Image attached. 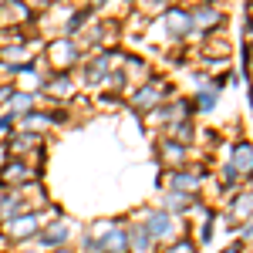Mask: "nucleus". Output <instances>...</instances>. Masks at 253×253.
Wrapping results in <instances>:
<instances>
[{
    "mask_svg": "<svg viewBox=\"0 0 253 253\" xmlns=\"http://www.w3.org/2000/svg\"><path fill=\"white\" fill-rule=\"evenodd\" d=\"M44 149V135L41 132H27V128H17L14 135L3 142V152H7V159H34V152H41Z\"/></svg>",
    "mask_w": 253,
    "mask_h": 253,
    "instance_id": "9b49d317",
    "label": "nucleus"
},
{
    "mask_svg": "<svg viewBox=\"0 0 253 253\" xmlns=\"http://www.w3.org/2000/svg\"><path fill=\"white\" fill-rule=\"evenodd\" d=\"M118 71L125 75V81H128L132 88L152 78V68H149V61L142 58V54H132V51H125V54H122V64H118Z\"/></svg>",
    "mask_w": 253,
    "mask_h": 253,
    "instance_id": "dca6fc26",
    "label": "nucleus"
},
{
    "mask_svg": "<svg viewBox=\"0 0 253 253\" xmlns=\"http://www.w3.org/2000/svg\"><path fill=\"white\" fill-rule=\"evenodd\" d=\"M20 253H41V250H38V247H24Z\"/></svg>",
    "mask_w": 253,
    "mask_h": 253,
    "instance_id": "f704fd0d",
    "label": "nucleus"
},
{
    "mask_svg": "<svg viewBox=\"0 0 253 253\" xmlns=\"http://www.w3.org/2000/svg\"><path fill=\"white\" fill-rule=\"evenodd\" d=\"M203 61H230L233 58V41L226 38L223 31H216V34H203Z\"/></svg>",
    "mask_w": 253,
    "mask_h": 253,
    "instance_id": "2eb2a0df",
    "label": "nucleus"
},
{
    "mask_svg": "<svg viewBox=\"0 0 253 253\" xmlns=\"http://www.w3.org/2000/svg\"><path fill=\"white\" fill-rule=\"evenodd\" d=\"M243 250H247V247H240V243H230V247H223L219 253H243Z\"/></svg>",
    "mask_w": 253,
    "mask_h": 253,
    "instance_id": "72a5a7b5",
    "label": "nucleus"
},
{
    "mask_svg": "<svg viewBox=\"0 0 253 253\" xmlns=\"http://www.w3.org/2000/svg\"><path fill=\"white\" fill-rule=\"evenodd\" d=\"M84 233L98 243V253H128V236H125V223H118L112 216L91 219L84 226Z\"/></svg>",
    "mask_w": 253,
    "mask_h": 253,
    "instance_id": "7ed1b4c3",
    "label": "nucleus"
},
{
    "mask_svg": "<svg viewBox=\"0 0 253 253\" xmlns=\"http://www.w3.org/2000/svg\"><path fill=\"white\" fill-rule=\"evenodd\" d=\"M51 253H75L71 247H61V250H51Z\"/></svg>",
    "mask_w": 253,
    "mask_h": 253,
    "instance_id": "c9c22d12",
    "label": "nucleus"
},
{
    "mask_svg": "<svg viewBox=\"0 0 253 253\" xmlns=\"http://www.w3.org/2000/svg\"><path fill=\"white\" fill-rule=\"evenodd\" d=\"M14 132H17V118L10 112H0V142H7Z\"/></svg>",
    "mask_w": 253,
    "mask_h": 253,
    "instance_id": "b1692460",
    "label": "nucleus"
},
{
    "mask_svg": "<svg viewBox=\"0 0 253 253\" xmlns=\"http://www.w3.org/2000/svg\"><path fill=\"white\" fill-rule=\"evenodd\" d=\"M196 236H199V247H206V243H213V223H206V219H203V226L196 230Z\"/></svg>",
    "mask_w": 253,
    "mask_h": 253,
    "instance_id": "bb28decb",
    "label": "nucleus"
},
{
    "mask_svg": "<svg viewBox=\"0 0 253 253\" xmlns=\"http://www.w3.org/2000/svg\"><path fill=\"white\" fill-rule=\"evenodd\" d=\"M98 101H101V108H118L122 105V95H101Z\"/></svg>",
    "mask_w": 253,
    "mask_h": 253,
    "instance_id": "2f4dec72",
    "label": "nucleus"
},
{
    "mask_svg": "<svg viewBox=\"0 0 253 253\" xmlns=\"http://www.w3.org/2000/svg\"><path fill=\"white\" fill-rule=\"evenodd\" d=\"M226 216H230L233 223H250L253 219V193L247 189V186L230 196V210H226Z\"/></svg>",
    "mask_w": 253,
    "mask_h": 253,
    "instance_id": "6ab92c4d",
    "label": "nucleus"
},
{
    "mask_svg": "<svg viewBox=\"0 0 253 253\" xmlns=\"http://www.w3.org/2000/svg\"><path fill=\"white\" fill-rule=\"evenodd\" d=\"M240 38H243V44H247V47H253V20H250V17L243 20V31H240Z\"/></svg>",
    "mask_w": 253,
    "mask_h": 253,
    "instance_id": "c756f323",
    "label": "nucleus"
},
{
    "mask_svg": "<svg viewBox=\"0 0 253 253\" xmlns=\"http://www.w3.org/2000/svg\"><path fill=\"white\" fill-rule=\"evenodd\" d=\"M206 182V169L203 166H186V169H166L159 175V186L169 189V193H189V196H199Z\"/></svg>",
    "mask_w": 253,
    "mask_h": 253,
    "instance_id": "423d86ee",
    "label": "nucleus"
},
{
    "mask_svg": "<svg viewBox=\"0 0 253 253\" xmlns=\"http://www.w3.org/2000/svg\"><path fill=\"white\" fill-rule=\"evenodd\" d=\"M189 81H193V88H206V84H210V75L196 68V71H189Z\"/></svg>",
    "mask_w": 253,
    "mask_h": 253,
    "instance_id": "cd10ccee",
    "label": "nucleus"
},
{
    "mask_svg": "<svg viewBox=\"0 0 253 253\" xmlns=\"http://www.w3.org/2000/svg\"><path fill=\"white\" fill-rule=\"evenodd\" d=\"M14 91H17L14 84H0V112L7 108V101H10V95H14Z\"/></svg>",
    "mask_w": 253,
    "mask_h": 253,
    "instance_id": "7c9ffc66",
    "label": "nucleus"
},
{
    "mask_svg": "<svg viewBox=\"0 0 253 253\" xmlns=\"http://www.w3.org/2000/svg\"><path fill=\"white\" fill-rule=\"evenodd\" d=\"M236 233H240V240H236L240 247H247V243H253V219H250V223H240V230H236Z\"/></svg>",
    "mask_w": 253,
    "mask_h": 253,
    "instance_id": "a878e982",
    "label": "nucleus"
},
{
    "mask_svg": "<svg viewBox=\"0 0 253 253\" xmlns=\"http://www.w3.org/2000/svg\"><path fill=\"white\" fill-rule=\"evenodd\" d=\"M162 135L166 138H172V142H179V145H193L196 138H199V128H196V122L193 118H186V122H172V125H166L162 128Z\"/></svg>",
    "mask_w": 253,
    "mask_h": 253,
    "instance_id": "aec40b11",
    "label": "nucleus"
},
{
    "mask_svg": "<svg viewBox=\"0 0 253 253\" xmlns=\"http://www.w3.org/2000/svg\"><path fill=\"white\" fill-rule=\"evenodd\" d=\"M81 61H84V54L78 51V44L71 38H51L47 44H44V64L51 68V71H75Z\"/></svg>",
    "mask_w": 253,
    "mask_h": 253,
    "instance_id": "39448f33",
    "label": "nucleus"
},
{
    "mask_svg": "<svg viewBox=\"0 0 253 253\" xmlns=\"http://www.w3.org/2000/svg\"><path fill=\"white\" fill-rule=\"evenodd\" d=\"M196 250H199V243H196L193 236H179V240L162 247V253H196Z\"/></svg>",
    "mask_w": 253,
    "mask_h": 253,
    "instance_id": "5701e85b",
    "label": "nucleus"
},
{
    "mask_svg": "<svg viewBox=\"0 0 253 253\" xmlns=\"http://www.w3.org/2000/svg\"><path fill=\"white\" fill-rule=\"evenodd\" d=\"M78 243H81V253H98V243H95V240H91L88 233H81V236H78Z\"/></svg>",
    "mask_w": 253,
    "mask_h": 253,
    "instance_id": "c85d7f7f",
    "label": "nucleus"
},
{
    "mask_svg": "<svg viewBox=\"0 0 253 253\" xmlns=\"http://www.w3.org/2000/svg\"><path fill=\"white\" fill-rule=\"evenodd\" d=\"M216 105H219V91H213L210 84L206 88H196V95H193L196 115H210V112H216Z\"/></svg>",
    "mask_w": 253,
    "mask_h": 253,
    "instance_id": "4be33fe9",
    "label": "nucleus"
},
{
    "mask_svg": "<svg viewBox=\"0 0 253 253\" xmlns=\"http://www.w3.org/2000/svg\"><path fill=\"white\" fill-rule=\"evenodd\" d=\"M199 203L203 199H196L189 193H169V189H162V206L159 210H166V213H172V216H189L199 210Z\"/></svg>",
    "mask_w": 253,
    "mask_h": 253,
    "instance_id": "f3484780",
    "label": "nucleus"
},
{
    "mask_svg": "<svg viewBox=\"0 0 253 253\" xmlns=\"http://www.w3.org/2000/svg\"><path fill=\"white\" fill-rule=\"evenodd\" d=\"M41 226H44L41 210H34V213H24L17 219H10V223H0V240L3 243H31Z\"/></svg>",
    "mask_w": 253,
    "mask_h": 253,
    "instance_id": "1a4fd4ad",
    "label": "nucleus"
},
{
    "mask_svg": "<svg viewBox=\"0 0 253 253\" xmlns=\"http://www.w3.org/2000/svg\"><path fill=\"white\" fill-rule=\"evenodd\" d=\"M34 108H41V95H31V91H14L3 112H10L14 118H24L27 112H34Z\"/></svg>",
    "mask_w": 253,
    "mask_h": 253,
    "instance_id": "412c9836",
    "label": "nucleus"
},
{
    "mask_svg": "<svg viewBox=\"0 0 253 253\" xmlns=\"http://www.w3.org/2000/svg\"><path fill=\"white\" fill-rule=\"evenodd\" d=\"M169 3H172V0H138V7H142L145 14H162Z\"/></svg>",
    "mask_w": 253,
    "mask_h": 253,
    "instance_id": "393cba45",
    "label": "nucleus"
},
{
    "mask_svg": "<svg viewBox=\"0 0 253 253\" xmlns=\"http://www.w3.org/2000/svg\"><path fill=\"white\" fill-rule=\"evenodd\" d=\"M169 98H172V81L162 78V75H152L149 81H142V84H135L128 91V105L145 118L149 112H156L159 105H166Z\"/></svg>",
    "mask_w": 253,
    "mask_h": 253,
    "instance_id": "f257e3e1",
    "label": "nucleus"
},
{
    "mask_svg": "<svg viewBox=\"0 0 253 253\" xmlns=\"http://www.w3.org/2000/svg\"><path fill=\"white\" fill-rule=\"evenodd\" d=\"M125 236H128V253H159V243L149 236V230L138 219L125 223Z\"/></svg>",
    "mask_w": 253,
    "mask_h": 253,
    "instance_id": "a211bd4d",
    "label": "nucleus"
},
{
    "mask_svg": "<svg viewBox=\"0 0 253 253\" xmlns=\"http://www.w3.org/2000/svg\"><path fill=\"white\" fill-rule=\"evenodd\" d=\"M108 3H112V0H88V10H105V7H108Z\"/></svg>",
    "mask_w": 253,
    "mask_h": 253,
    "instance_id": "473e14b6",
    "label": "nucleus"
},
{
    "mask_svg": "<svg viewBox=\"0 0 253 253\" xmlns=\"http://www.w3.org/2000/svg\"><path fill=\"white\" fill-rule=\"evenodd\" d=\"M156 27L162 31V41H169V44H186L189 38H196V27L186 3H169L156 17Z\"/></svg>",
    "mask_w": 253,
    "mask_h": 253,
    "instance_id": "f03ea898",
    "label": "nucleus"
},
{
    "mask_svg": "<svg viewBox=\"0 0 253 253\" xmlns=\"http://www.w3.org/2000/svg\"><path fill=\"white\" fill-rule=\"evenodd\" d=\"M31 182H41V169L27 159H7L0 169V186L3 189H24Z\"/></svg>",
    "mask_w": 253,
    "mask_h": 253,
    "instance_id": "9d476101",
    "label": "nucleus"
},
{
    "mask_svg": "<svg viewBox=\"0 0 253 253\" xmlns=\"http://www.w3.org/2000/svg\"><path fill=\"white\" fill-rule=\"evenodd\" d=\"M156 159L166 166V169H186V166H193L189 149L179 145V142H172V138H166V135L156 142Z\"/></svg>",
    "mask_w": 253,
    "mask_h": 253,
    "instance_id": "ddd939ff",
    "label": "nucleus"
},
{
    "mask_svg": "<svg viewBox=\"0 0 253 253\" xmlns=\"http://www.w3.org/2000/svg\"><path fill=\"white\" fill-rule=\"evenodd\" d=\"M71 233H75L71 219L58 216V219L44 223V226L38 230V236H34L31 243H34V247H38L41 253H51V250H61V247H68V243H71Z\"/></svg>",
    "mask_w": 253,
    "mask_h": 253,
    "instance_id": "6e6552de",
    "label": "nucleus"
},
{
    "mask_svg": "<svg viewBox=\"0 0 253 253\" xmlns=\"http://www.w3.org/2000/svg\"><path fill=\"white\" fill-rule=\"evenodd\" d=\"M189 17H193L196 38H203V34H216V31H226V7H219V0L193 3V7H189Z\"/></svg>",
    "mask_w": 253,
    "mask_h": 253,
    "instance_id": "0eeeda50",
    "label": "nucleus"
},
{
    "mask_svg": "<svg viewBox=\"0 0 253 253\" xmlns=\"http://www.w3.org/2000/svg\"><path fill=\"white\" fill-rule=\"evenodd\" d=\"M193 3H206V0H186V7H193Z\"/></svg>",
    "mask_w": 253,
    "mask_h": 253,
    "instance_id": "e433bc0d",
    "label": "nucleus"
},
{
    "mask_svg": "<svg viewBox=\"0 0 253 253\" xmlns=\"http://www.w3.org/2000/svg\"><path fill=\"white\" fill-rule=\"evenodd\" d=\"M38 14L31 10L27 0H0V27H24L31 31Z\"/></svg>",
    "mask_w": 253,
    "mask_h": 253,
    "instance_id": "f8f14e48",
    "label": "nucleus"
},
{
    "mask_svg": "<svg viewBox=\"0 0 253 253\" xmlns=\"http://www.w3.org/2000/svg\"><path fill=\"white\" fill-rule=\"evenodd\" d=\"M223 162H230L233 166V172L247 182V179H253V142L250 138H236L233 145H230V152H226V159Z\"/></svg>",
    "mask_w": 253,
    "mask_h": 253,
    "instance_id": "4468645a",
    "label": "nucleus"
},
{
    "mask_svg": "<svg viewBox=\"0 0 253 253\" xmlns=\"http://www.w3.org/2000/svg\"><path fill=\"white\" fill-rule=\"evenodd\" d=\"M138 223L149 230V236L156 240L159 247H166V243H172V240H179V236H186L179 216L166 213V210H145V213L138 216Z\"/></svg>",
    "mask_w": 253,
    "mask_h": 253,
    "instance_id": "20e7f679",
    "label": "nucleus"
}]
</instances>
